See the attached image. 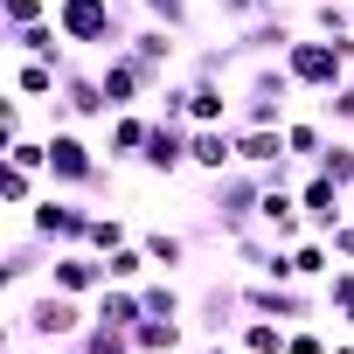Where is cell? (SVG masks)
I'll list each match as a JSON object with an SVG mask.
<instances>
[{
  "label": "cell",
  "instance_id": "3",
  "mask_svg": "<svg viewBox=\"0 0 354 354\" xmlns=\"http://www.w3.org/2000/svg\"><path fill=\"white\" fill-rule=\"evenodd\" d=\"M264 188H271V181H264L257 167H243V160H236L230 174H209V202H202V209H209V230H216L223 243L243 236V230H257V202H264Z\"/></svg>",
  "mask_w": 354,
  "mask_h": 354
},
{
  "label": "cell",
  "instance_id": "47",
  "mask_svg": "<svg viewBox=\"0 0 354 354\" xmlns=\"http://www.w3.org/2000/svg\"><path fill=\"white\" fill-rule=\"evenodd\" d=\"M347 223H354V195H347Z\"/></svg>",
  "mask_w": 354,
  "mask_h": 354
},
{
  "label": "cell",
  "instance_id": "26",
  "mask_svg": "<svg viewBox=\"0 0 354 354\" xmlns=\"http://www.w3.org/2000/svg\"><path fill=\"white\" fill-rule=\"evenodd\" d=\"M139 299H146V319H188V306H195L181 285L167 278V271H153V278L139 285Z\"/></svg>",
  "mask_w": 354,
  "mask_h": 354
},
{
  "label": "cell",
  "instance_id": "27",
  "mask_svg": "<svg viewBox=\"0 0 354 354\" xmlns=\"http://www.w3.org/2000/svg\"><path fill=\"white\" fill-rule=\"evenodd\" d=\"M292 264H299V285H326L340 257H333L326 236H299V243H292Z\"/></svg>",
  "mask_w": 354,
  "mask_h": 354
},
{
  "label": "cell",
  "instance_id": "39",
  "mask_svg": "<svg viewBox=\"0 0 354 354\" xmlns=\"http://www.w3.org/2000/svg\"><path fill=\"white\" fill-rule=\"evenodd\" d=\"M139 8H146V21H167V28H181L195 42V8L188 0H139Z\"/></svg>",
  "mask_w": 354,
  "mask_h": 354
},
{
  "label": "cell",
  "instance_id": "19",
  "mask_svg": "<svg viewBox=\"0 0 354 354\" xmlns=\"http://www.w3.org/2000/svg\"><path fill=\"white\" fill-rule=\"evenodd\" d=\"M257 223H264L278 243H299V236H313V230H306V209H299V188H278V181L264 188V202H257Z\"/></svg>",
  "mask_w": 354,
  "mask_h": 354
},
{
  "label": "cell",
  "instance_id": "41",
  "mask_svg": "<svg viewBox=\"0 0 354 354\" xmlns=\"http://www.w3.org/2000/svg\"><path fill=\"white\" fill-rule=\"evenodd\" d=\"M285 354H333V340H326V319H306V326H292Z\"/></svg>",
  "mask_w": 354,
  "mask_h": 354
},
{
  "label": "cell",
  "instance_id": "43",
  "mask_svg": "<svg viewBox=\"0 0 354 354\" xmlns=\"http://www.w3.org/2000/svg\"><path fill=\"white\" fill-rule=\"evenodd\" d=\"M202 354H243V340H209Z\"/></svg>",
  "mask_w": 354,
  "mask_h": 354
},
{
  "label": "cell",
  "instance_id": "29",
  "mask_svg": "<svg viewBox=\"0 0 354 354\" xmlns=\"http://www.w3.org/2000/svg\"><path fill=\"white\" fill-rule=\"evenodd\" d=\"M319 299H326V326L354 333V264H333V278L319 285Z\"/></svg>",
  "mask_w": 354,
  "mask_h": 354
},
{
  "label": "cell",
  "instance_id": "14",
  "mask_svg": "<svg viewBox=\"0 0 354 354\" xmlns=\"http://www.w3.org/2000/svg\"><path fill=\"white\" fill-rule=\"evenodd\" d=\"M188 125H236V91H230V77L188 70Z\"/></svg>",
  "mask_w": 354,
  "mask_h": 354
},
{
  "label": "cell",
  "instance_id": "1",
  "mask_svg": "<svg viewBox=\"0 0 354 354\" xmlns=\"http://www.w3.org/2000/svg\"><path fill=\"white\" fill-rule=\"evenodd\" d=\"M84 326H91V299L56 292V285H42L35 299H15L8 306V333L15 340H35V347H70Z\"/></svg>",
  "mask_w": 354,
  "mask_h": 354
},
{
  "label": "cell",
  "instance_id": "25",
  "mask_svg": "<svg viewBox=\"0 0 354 354\" xmlns=\"http://www.w3.org/2000/svg\"><path fill=\"white\" fill-rule=\"evenodd\" d=\"M91 319H111V326H139V319H146V299H139V285H104V292L91 299Z\"/></svg>",
  "mask_w": 354,
  "mask_h": 354
},
{
  "label": "cell",
  "instance_id": "18",
  "mask_svg": "<svg viewBox=\"0 0 354 354\" xmlns=\"http://www.w3.org/2000/svg\"><path fill=\"white\" fill-rule=\"evenodd\" d=\"M125 49H132V56H139L146 70H160V77H167L174 63H181V49H188V35H181V28H167V21H139Z\"/></svg>",
  "mask_w": 354,
  "mask_h": 354
},
{
  "label": "cell",
  "instance_id": "36",
  "mask_svg": "<svg viewBox=\"0 0 354 354\" xmlns=\"http://www.w3.org/2000/svg\"><path fill=\"white\" fill-rule=\"evenodd\" d=\"M313 111H319L333 132H354V77H347V84H333L326 97H313Z\"/></svg>",
  "mask_w": 354,
  "mask_h": 354
},
{
  "label": "cell",
  "instance_id": "6",
  "mask_svg": "<svg viewBox=\"0 0 354 354\" xmlns=\"http://www.w3.org/2000/svg\"><path fill=\"white\" fill-rule=\"evenodd\" d=\"M97 174H104V146H91L77 125H49V188L91 195Z\"/></svg>",
  "mask_w": 354,
  "mask_h": 354
},
{
  "label": "cell",
  "instance_id": "15",
  "mask_svg": "<svg viewBox=\"0 0 354 354\" xmlns=\"http://www.w3.org/2000/svg\"><path fill=\"white\" fill-rule=\"evenodd\" d=\"M42 285L77 292V299H97V292L111 285V271H104V257H97V250H56V264H49V278H42Z\"/></svg>",
  "mask_w": 354,
  "mask_h": 354
},
{
  "label": "cell",
  "instance_id": "45",
  "mask_svg": "<svg viewBox=\"0 0 354 354\" xmlns=\"http://www.w3.org/2000/svg\"><path fill=\"white\" fill-rule=\"evenodd\" d=\"M333 354H354V333H333Z\"/></svg>",
  "mask_w": 354,
  "mask_h": 354
},
{
  "label": "cell",
  "instance_id": "46",
  "mask_svg": "<svg viewBox=\"0 0 354 354\" xmlns=\"http://www.w3.org/2000/svg\"><path fill=\"white\" fill-rule=\"evenodd\" d=\"M0 354H28V347H21V340H8V347H0Z\"/></svg>",
  "mask_w": 354,
  "mask_h": 354
},
{
  "label": "cell",
  "instance_id": "11",
  "mask_svg": "<svg viewBox=\"0 0 354 354\" xmlns=\"http://www.w3.org/2000/svg\"><path fill=\"white\" fill-rule=\"evenodd\" d=\"M299 35H306V28L292 21V8H285V0H278L271 15H257V21H250V28H236L230 42L243 49V63H264V56H285V49H292Z\"/></svg>",
  "mask_w": 354,
  "mask_h": 354
},
{
  "label": "cell",
  "instance_id": "42",
  "mask_svg": "<svg viewBox=\"0 0 354 354\" xmlns=\"http://www.w3.org/2000/svg\"><path fill=\"white\" fill-rule=\"evenodd\" d=\"M326 243H333V257H340V264H354V223H340Z\"/></svg>",
  "mask_w": 354,
  "mask_h": 354
},
{
  "label": "cell",
  "instance_id": "17",
  "mask_svg": "<svg viewBox=\"0 0 354 354\" xmlns=\"http://www.w3.org/2000/svg\"><path fill=\"white\" fill-rule=\"evenodd\" d=\"M146 139H153V111H146V104H132V111H111V118H104V139H97V146H104V160H118V167H125V160H139V153H146Z\"/></svg>",
  "mask_w": 354,
  "mask_h": 354
},
{
  "label": "cell",
  "instance_id": "28",
  "mask_svg": "<svg viewBox=\"0 0 354 354\" xmlns=\"http://www.w3.org/2000/svg\"><path fill=\"white\" fill-rule=\"evenodd\" d=\"M236 340H243V354H285V340H292V326H285V319H264V313H243V326H236Z\"/></svg>",
  "mask_w": 354,
  "mask_h": 354
},
{
  "label": "cell",
  "instance_id": "8",
  "mask_svg": "<svg viewBox=\"0 0 354 354\" xmlns=\"http://www.w3.org/2000/svg\"><path fill=\"white\" fill-rule=\"evenodd\" d=\"M188 326L202 340H236V326H243V278H209L195 292V306H188Z\"/></svg>",
  "mask_w": 354,
  "mask_h": 354
},
{
  "label": "cell",
  "instance_id": "24",
  "mask_svg": "<svg viewBox=\"0 0 354 354\" xmlns=\"http://www.w3.org/2000/svg\"><path fill=\"white\" fill-rule=\"evenodd\" d=\"M132 354H188V319H139Z\"/></svg>",
  "mask_w": 354,
  "mask_h": 354
},
{
  "label": "cell",
  "instance_id": "12",
  "mask_svg": "<svg viewBox=\"0 0 354 354\" xmlns=\"http://www.w3.org/2000/svg\"><path fill=\"white\" fill-rule=\"evenodd\" d=\"M299 209H306V230H313V236H333V230L347 223V188L326 181V174L313 167L306 181H299Z\"/></svg>",
  "mask_w": 354,
  "mask_h": 354
},
{
  "label": "cell",
  "instance_id": "30",
  "mask_svg": "<svg viewBox=\"0 0 354 354\" xmlns=\"http://www.w3.org/2000/svg\"><path fill=\"white\" fill-rule=\"evenodd\" d=\"M139 243H146V257H153V271H188V236L181 230H139Z\"/></svg>",
  "mask_w": 354,
  "mask_h": 354
},
{
  "label": "cell",
  "instance_id": "40",
  "mask_svg": "<svg viewBox=\"0 0 354 354\" xmlns=\"http://www.w3.org/2000/svg\"><path fill=\"white\" fill-rule=\"evenodd\" d=\"M271 8H278V0H216V21L236 35V28H250L257 15H271Z\"/></svg>",
  "mask_w": 354,
  "mask_h": 354
},
{
  "label": "cell",
  "instance_id": "21",
  "mask_svg": "<svg viewBox=\"0 0 354 354\" xmlns=\"http://www.w3.org/2000/svg\"><path fill=\"white\" fill-rule=\"evenodd\" d=\"M188 167H195V174H230V167H236V125H195Z\"/></svg>",
  "mask_w": 354,
  "mask_h": 354
},
{
  "label": "cell",
  "instance_id": "23",
  "mask_svg": "<svg viewBox=\"0 0 354 354\" xmlns=\"http://www.w3.org/2000/svg\"><path fill=\"white\" fill-rule=\"evenodd\" d=\"M56 91H63V70H56V63L15 56V97H28V104H56Z\"/></svg>",
  "mask_w": 354,
  "mask_h": 354
},
{
  "label": "cell",
  "instance_id": "9",
  "mask_svg": "<svg viewBox=\"0 0 354 354\" xmlns=\"http://www.w3.org/2000/svg\"><path fill=\"white\" fill-rule=\"evenodd\" d=\"M97 77H104V97H111V111L153 104V91L167 84V77H160V70H146L132 49H111V56H97Z\"/></svg>",
  "mask_w": 354,
  "mask_h": 354
},
{
  "label": "cell",
  "instance_id": "35",
  "mask_svg": "<svg viewBox=\"0 0 354 354\" xmlns=\"http://www.w3.org/2000/svg\"><path fill=\"white\" fill-rule=\"evenodd\" d=\"M313 167L326 174V181H340V188L354 195V139H347V132H333V139H326V153H319Z\"/></svg>",
  "mask_w": 354,
  "mask_h": 354
},
{
  "label": "cell",
  "instance_id": "44",
  "mask_svg": "<svg viewBox=\"0 0 354 354\" xmlns=\"http://www.w3.org/2000/svg\"><path fill=\"white\" fill-rule=\"evenodd\" d=\"M340 42V56H347V70H354V35H333Z\"/></svg>",
  "mask_w": 354,
  "mask_h": 354
},
{
  "label": "cell",
  "instance_id": "38",
  "mask_svg": "<svg viewBox=\"0 0 354 354\" xmlns=\"http://www.w3.org/2000/svg\"><path fill=\"white\" fill-rule=\"evenodd\" d=\"M56 15V0H0V28H35V21H49Z\"/></svg>",
  "mask_w": 354,
  "mask_h": 354
},
{
  "label": "cell",
  "instance_id": "33",
  "mask_svg": "<svg viewBox=\"0 0 354 354\" xmlns=\"http://www.w3.org/2000/svg\"><path fill=\"white\" fill-rule=\"evenodd\" d=\"M313 35H354V0H306Z\"/></svg>",
  "mask_w": 354,
  "mask_h": 354
},
{
  "label": "cell",
  "instance_id": "5",
  "mask_svg": "<svg viewBox=\"0 0 354 354\" xmlns=\"http://www.w3.org/2000/svg\"><path fill=\"white\" fill-rule=\"evenodd\" d=\"M91 216H97L91 195H63V188H49V195L28 209V230H35L49 250H84V243H91Z\"/></svg>",
  "mask_w": 354,
  "mask_h": 354
},
{
  "label": "cell",
  "instance_id": "13",
  "mask_svg": "<svg viewBox=\"0 0 354 354\" xmlns=\"http://www.w3.org/2000/svg\"><path fill=\"white\" fill-rule=\"evenodd\" d=\"M56 97H63V111H70L77 125H104V118H111L104 77H97V70H84V63H70V70H63V91H56Z\"/></svg>",
  "mask_w": 354,
  "mask_h": 354
},
{
  "label": "cell",
  "instance_id": "32",
  "mask_svg": "<svg viewBox=\"0 0 354 354\" xmlns=\"http://www.w3.org/2000/svg\"><path fill=\"white\" fill-rule=\"evenodd\" d=\"M104 271H111V285H146V278H153V257H146V243L132 236V243H118V250L104 257Z\"/></svg>",
  "mask_w": 354,
  "mask_h": 354
},
{
  "label": "cell",
  "instance_id": "16",
  "mask_svg": "<svg viewBox=\"0 0 354 354\" xmlns=\"http://www.w3.org/2000/svg\"><path fill=\"white\" fill-rule=\"evenodd\" d=\"M49 264H56V250H49L35 230H21V236L8 243V257H0V285H8V292H21V285L49 278Z\"/></svg>",
  "mask_w": 354,
  "mask_h": 354
},
{
  "label": "cell",
  "instance_id": "7",
  "mask_svg": "<svg viewBox=\"0 0 354 354\" xmlns=\"http://www.w3.org/2000/svg\"><path fill=\"white\" fill-rule=\"evenodd\" d=\"M285 70H292V84H299V97H326L333 84H347V77H354L333 35H299V42L285 49Z\"/></svg>",
  "mask_w": 354,
  "mask_h": 354
},
{
  "label": "cell",
  "instance_id": "10",
  "mask_svg": "<svg viewBox=\"0 0 354 354\" xmlns=\"http://www.w3.org/2000/svg\"><path fill=\"white\" fill-rule=\"evenodd\" d=\"M188 139H195V125H188V118H153V139H146L139 167L153 174V181H174V174H188Z\"/></svg>",
  "mask_w": 354,
  "mask_h": 354
},
{
  "label": "cell",
  "instance_id": "22",
  "mask_svg": "<svg viewBox=\"0 0 354 354\" xmlns=\"http://www.w3.org/2000/svg\"><path fill=\"white\" fill-rule=\"evenodd\" d=\"M236 160H243V167H257V174H271L278 160H292L285 125H236Z\"/></svg>",
  "mask_w": 354,
  "mask_h": 354
},
{
  "label": "cell",
  "instance_id": "20",
  "mask_svg": "<svg viewBox=\"0 0 354 354\" xmlns=\"http://www.w3.org/2000/svg\"><path fill=\"white\" fill-rule=\"evenodd\" d=\"M8 49H15V56H35V63H56V70H70V63H77V56H70V35L56 28V15H49V21H35V28H15V35H8Z\"/></svg>",
  "mask_w": 354,
  "mask_h": 354
},
{
  "label": "cell",
  "instance_id": "31",
  "mask_svg": "<svg viewBox=\"0 0 354 354\" xmlns=\"http://www.w3.org/2000/svg\"><path fill=\"white\" fill-rule=\"evenodd\" d=\"M42 195H49L42 174H28V167H8V174H0V202H8V209H21V216H28Z\"/></svg>",
  "mask_w": 354,
  "mask_h": 354
},
{
  "label": "cell",
  "instance_id": "34",
  "mask_svg": "<svg viewBox=\"0 0 354 354\" xmlns=\"http://www.w3.org/2000/svg\"><path fill=\"white\" fill-rule=\"evenodd\" d=\"M132 236H139V230H132V223H125L118 209H97V216H91V243H84V250L111 257V250H118V243H132Z\"/></svg>",
  "mask_w": 354,
  "mask_h": 354
},
{
  "label": "cell",
  "instance_id": "37",
  "mask_svg": "<svg viewBox=\"0 0 354 354\" xmlns=\"http://www.w3.org/2000/svg\"><path fill=\"white\" fill-rule=\"evenodd\" d=\"M8 167H28V174H42V181H49V132H42V139H35V132L8 139Z\"/></svg>",
  "mask_w": 354,
  "mask_h": 354
},
{
  "label": "cell",
  "instance_id": "4",
  "mask_svg": "<svg viewBox=\"0 0 354 354\" xmlns=\"http://www.w3.org/2000/svg\"><path fill=\"white\" fill-rule=\"evenodd\" d=\"M292 97H299V84H292L285 56H264V63H250V70H243L236 125H285V118H292Z\"/></svg>",
  "mask_w": 354,
  "mask_h": 354
},
{
  "label": "cell",
  "instance_id": "2",
  "mask_svg": "<svg viewBox=\"0 0 354 354\" xmlns=\"http://www.w3.org/2000/svg\"><path fill=\"white\" fill-rule=\"evenodd\" d=\"M132 8L139 0H56V28L70 35V49H91V56H111L132 42Z\"/></svg>",
  "mask_w": 354,
  "mask_h": 354
}]
</instances>
